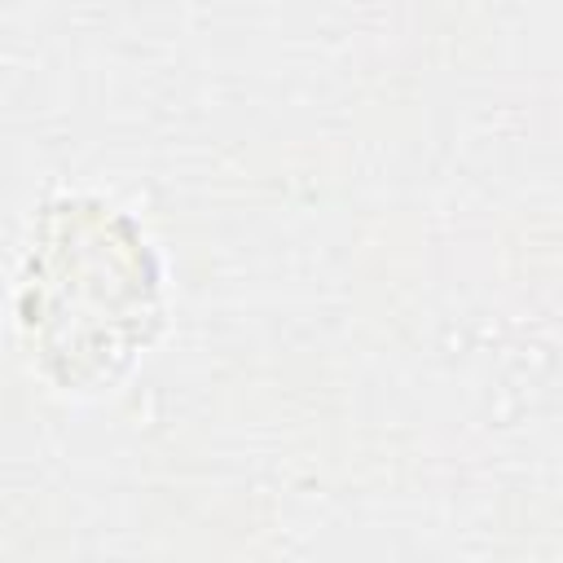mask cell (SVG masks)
Segmentation results:
<instances>
[{"instance_id":"1","label":"cell","mask_w":563,"mask_h":563,"mask_svg":"<svg viewBox=\"0 0 563 563\" xmlns=\"http://www.w3.org/2000/svg\"><path fill=\"white\" fill-rule=\"evenodd\" d=\"M158 321V268L145 233L106 202L44 207L22 282V325L70 387L101 383Z\"/></svg>"}]
</instances>
